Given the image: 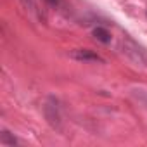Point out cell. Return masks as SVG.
<instances>
[{"instance_id": "cell-1", "label": "cell", "mask_w": 147, "mask_h": 147, "mask_svg": "<svg viewBox=\"0 0 147 147\" xmlns=\"http://www.w3.org/2000/svg\"><path fill=\"white\" fill-rule=\"evenodd\" d=\"M69 57L76 59V61H82V62H102V64L106 62L97 52L88 50V49H76V50L69 52Z\"/></svg>"}, {"instance_id": "cell-2", "label": "cell", "mask_w": 147, "mask_h": 147, "mask_svg": "<svg viewBox=\"0 0 147 147\" xmlns=\"http://www.w3.org/2000/svg\"><path fill=\"white\" fill-rule=\"evenodd\" d=\"M123 45H125V54H128L135 62H138V64H145L147 62V54L137 45V43H133L131 40H125L123 42Z\"/></svg>"}, {"instance_id": "cell-3", "label": "cell", "mask_w": 147, "mask_h": 147, "mask_svg": "<svg viewBox=\"0 0 147 147\" xmlns=\"http://www.w3.org/2000/svg\"><path fill=\"white\" fill-rule=\"evenodd\" d=\"M43 114L49 121V125L55 130H62V119H61V114H59V109L54 106V104H45L43 106Z\"/></svg>"}, {"instance_id": "cell-4", "label": "cell", "mask_w": 147, "mask_h": 147, "mask_svg": "<svg viewBox=\"0 0 147 147\" xmlns=\"http://www.w3.org/2000/svg\"><path fill=\"white\" fill-rule=\"evenodd\" d=\"M94 36H95L100 43H111V33H109L106 28H102V26H97V28L94 30Z\"/></svg>"}, {"instance_id": "cell-5", "label": "cell", "mask_w": 147, "mask_h": 147, "mask_svg": "<svg viewBox=\"0 0 147 147\" xmlns=\"http://www.w3.org/2000/svg\"><path fill=\"white\" fill-rule=\"evenodd\" d=\"M19 2L23 4V7H24L30 14H33V16H36V18L42 19V12L38 11V5H36L35 0H19Z\"/></svg>"}, {"instance_id": "cell-6", "label": "cell", "mask_w": 147, "mask_h": 147, "mask_svg": "<svg viewBox=\"0 0 147 147\" xmlns=\"http://www.w3.org/2000/svg\"><path fill=\"white\" fill-rule=\"evenodd\" d=\"M0 144H2V145H16L18 140H16L7 130H4L2 133H0Z\"/></svg>"}, {"instance_id": "cell-7", "label": "cell", "mask_w": 147, "mask_h": 147, "mask_svg": "<svg viewBox=\"0 0 147 147\" xmlns=\"http://www.w3.org/2000/svg\"><path fill=\"white\" fill-rule=\"evenodd\" d=\"M47 4H50V5H57V4H59V0H47Z\"/></svg>"}]
</instances>
